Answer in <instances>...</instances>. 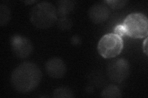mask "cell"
I'll return each mask as SVG.
<instances>
[{"instance_id":"15","label":"cell","mask_w":148,"mask_h":98,"mask_svg":"<svg viewBox=\"0 0 148 98\" xmlns=\"http://www.w3.org/2000/svg\"><path fill=\"white\" fill-rule=\"evenodd\" d=\"M114 33L119 35L120 37L126 36L125 30L124 29L123 25H117L114 28Z\"/></svg>"},{"instance_id":"14","label":"cell","mask_w":148,"mask_h":98,"mask_svg":"<svg viewBox=\"0 0 148 98\" xmlns=\"http://www.w3.org/2000/svg\"><path fill=\"white\" fill-rule=\"evenodd\" d=\"M104 3L107 4L110 9L116 10V9H122L125 6L128 1L125 0H108Z\"/></svg>"},{"instance_id":"7","label":"cell","mask_w":148,"mask_h":98,"mask_svg":"<svg viewBox=\"0 0 148 98\" xmlns=\"http://www.w3.org/2000/svg\"><path fill=\"white\" fill-rule=\"evenodd\" d=\"M46 72L53 78H62L66 74L67 67L64 61L58 57L49 59L45 64Z\"/></svg>"},{"instance_id":"10","label":"cell","mask_w":148,"mask_h":98,"mask_svg":"<svg viewBox=\"0 0 148 98\" xmlns=\"http://www.w3.org/2000/svg\"><path fill=\"white\" fill-rule=\"evenodd\" d=\"M101 96L105 98H118L122 97V93L117 85H110L102 91Z\"/></svg>"},{"instance_id":"17","label":"cell","mask_w":148,"mask_h":98,"mask_svg":"<svg viewBox=\"0 0 148 98\" xmlns=\"http://www.w3.org/2000/svg\"><path fill=\"white\" fill-rule=\"evenodd\" d=\"M143 52H144L146 56L148 55V47H147V38H146L145 40L143 41Z\"/></svg>"},{"instance_id":"8","label":"cell","mask_w":148,"mask_h":98,"mask_svg":"<svg viewBox=\"0 0 148 98\" xmlns=\"http://www.w3.org/2000/svg\"><path fill=\"white\" fill-rule=\"evenodd\" d=\"M110 14V8L105 3H98L93 4L88 11L90 20L95 24L106 22L109 18Z\"/></svg>"},{"instance_id":"3","label":"cell","mask_w":148,"mask_h":98,"mask_svg":"<svg viewBox=\"0 0 148 98\" xmlns=\"http://www.w3.org/2000/svg\"><path fill=\"white\" fill-rule=\"evenodd\" d=\"M126 35L133 38H147L148 19L144 14L133 12L128 15L123 23Z\"/></svg>"},{"instance_id":"6","label":"cell","mask_w":148,"mask_h":98,"mask_svg":"<svg viewBox=\"0 0 148 98\" xmlns=\"http://www.w3.org/2000/svg\"><path fill=\"white\" fill-rule=\"evenodd\" d=\"M11 47L12 52L20 59H25L29 57L33 52V45L30 40L22 35L15 34L11 39Z\"/></svg>"},{"instance_id":"13","label":"cell","mask_w":148,"mask_h":98,"mask_svg":"<svg viewBox=\"0 0 148 98\" xmlns=\"http://www.w3.org/2000/svg\"><path fill=\"white\" fill-rule=\"evenodd\" d=\"M57 26L59 30L62 31L71 30L73 26V22L67 17H62L57 20Z\"/></svg>"},{"instance_id":"9","label":"cell","mask_w":148,"mask_h":98,"mask_svg":"<svg viewBox=\"0 0 148 98\" xmlns=\"http://www.w3.org/2000/svg\"><path fill=\"white\" fill-rule=\"evenodd\" d=\"M75 1H69V0H62L57 2V12L58 15L60 17H67L75 6Z\"/></svg>"},{"instance_id":"11","label":"cell","mask_w":148,"mask_h":98,"mask_svg":"<svg viewBox=\"0 0 148 98\" xmlns=\"http://www.w3.org/2000/svg\"><path fill=\"white\" fill-rule=\"evenodd\" d=\"M11 10L6 4L0 5V26H6L11 20Z\"/></svg>"},{"instance_id":"5","label":"cell","mask_w":148,"mask_h":98,"mask_svg":"<svg viewBox=\"0 0 148 98\" xmlns=\"http://www.w3.org/2000/svg\"><path fill=\"white\" fill-rule=\"evenodd\" d=\"M130 66L125 58H117L109 63L107 67V75L112 82L120 83L129 77Z\"/></svg>"},{"instance_id":"2","label":"cell","mask_w":148,"mask_h":98,"mask_svg":"<svg viewBox=\"0 0 148 98\" xmlns=\"http://www.w3.org/2000/svg\"><path fill=\"white\" fill-rule=\"evenodd\" d=\"M57 9L51 3L42 1L32 7L30 12V20L38 29H48L58 20Z\"/></svg>"},{"instance_id":"4","label":"cell","mask_w":148,"mask_h":98,"mask_svg":"<svg viewBox=\"0 0 148 98\" xmlns=\"http://www.w3.org/2000/svg\"><path fill=\"white\" fill-rule=\"evenodd\" d=\"M123 49L122 37L115 33H109L103 36L98 42V52L102 57L110 59L116 57Z\"/></svg>"},{"instance_id":"1","label":"cell","mask_w":148,"mask_h":98,"mask_svg":"<svg viewBox=\"0 0 148 98\" xmlns=\"http://www.w3.org/2000/svg\"><path fill=\"white\" fill-rule=\"evenodd\" d=\"M42 78L40 68L32 62H26L18 65L11 74V83L14 89L21 93L35 90Z\"/></svg>"},{"instance_id":"18","label":"cell","mask_w":148,"mask_h":98,"mask_svg":"<svg viewBox=\"0 0 148 98\" xmlns=\"http://www.w3.org/2000/svg\"><path fill=\"white\" fill-rule=\"evenodd\" d=\"M37 1H24V3L26 4H28V5H30V4H34L35 3H36Z\"/></svg>"},{"instance_id":"16","label":"cell","mask_w":148,"mask_h":98,"mask_svg":"<svg viewBox=\"0 0 148 98\" xmlns=\"http://www.w3.org/2000/svg\"><path fill=\"white\" fill-rule=\"evenodd\" d=\"M71 42V44L73 45H78L81 44V39L78 36L75 35L72 37Z\"/></svg>"},{"instance_id":"12","label":"cell","mask_w":148,"mask_h":98,"mask_svg":"<svg viewBox=\"0 0 148 98\" xmlns=\"http://www.w3.org/2000/svg\"><path fill=\"white\" fill-rule=\"evenodd\" d=\"M53 97L55 98H72L74 97V94L71 88L61 87L56 88L54 90Z\"/></svg>"}]
</instances>
